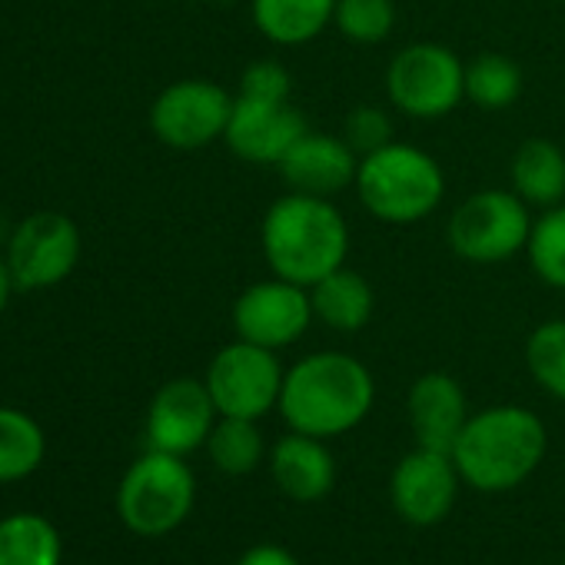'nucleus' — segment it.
<instances>
[{
    "instance_id": "a878e982",
    "label": "nucleus",
    "mask_w": 565,
    "mask_h": 565,
    "mask_svg": "<svg viewBox=\"0 0 565 565\" xmlns=\"http://www.w3.org/2000/svg\"><path fill=\"white\" fill-rule=\"evenodd\" d=\"M525 366L548 396L565 403V320H548L529 333Z\"/></svg>"
},
{
    "instance_id": "f8f14e48",
    "label": "nucleus",
    "mask_w": 565,
    "mask_h": 565,
    "mask_svg": "<svg viewBox=\"0 0 565 565\" xmlns=\"http://www.w3.org/2000/svg\"><path fill=\"white\" fill-rule=\"evenodd\" d=\"M459 469L449 452H436L426 446H416L409 456H403L390 479V499L403 522L416 529H429L443 522L459 492Z\"/></svg>"
},
{
    "instance_id": "bb28decb",
    "label": "nucleus",
    "mask_w": 565,
    "mask_h": 565,
    "mask_svg": "<svg viewBox=\"0 0 565 565\" xmlns=\"http://www.w3.org/2000/svg\"><path fill=\"white\" fill-rule=\"evenodd\" d=\"M337 31L353 44H383L396 28L393 0H337Z\"/></svg>"
},
{
    "instance_id": "6e6552de",
    "label": "nucleus",
    "mask_w": 565,
    "mask_h": 565,
    "mask_svg": "<svg viewBox=\"0 0 565 565\" xmlns=\"http://www.w3.org/2000/svg\"><path fill=\"white\" fill-rule=\"evenodd\" d=\"M282 376H287V370L279 366L276 350L233 340L223 350H216L203 383L220 416L259 419L273 406H279Z\"/></svg>"
},
{
    "instance_id": "c85d7f7f",
    "label": "nucleus",
    "mask_w": 565,
    "mask_h": 565,
    "mask_svg": "<svg viewBox=\"0 0 565 565\" xmlns=\"http://www.w3.org/2000/svg\"><path fill=\"white\" fill-rule=\"evenodd\" d=\"M294 77L279 61H256L239 77V97L253 100H290Z\"/></svg>"
},
{
    "instance_id": "4468645a",
    "label": "nucleus",
    "mask_w": 565,
    "mask_h": 565,
    "mask_svg": "<svg viewBox=\"0 0 565 565\" xmlns=\"http://www.w3.org/2000/svg\"><path fill=\"white\" fill-rule=\"evenodd\" d=\"M307 130H310L307 117L294 107V100L236 97L223 140H226L230 153H236L243 163L279 167V160L290 153V147Z\"/></svg>"
},
{
    "instance_id": "f03ea898",
    "label": "nucleus",
    "mask_w": 565,
    "mask_h": 565,
    "mask_svg": "<svg viewBox=\"0 0 565 565\" xmlns=\"http://www.w3.org/2000/svg\"><path fill=\"white\" fill-rule=\"evenodd\" d=\"M376 403V380L350 353H310L282 376L279 416L294 433L333 439L356 429Z\"/></svg>"
},
{
    "instance_id": "c756f323",
    "label": "nucleus",
    "mask_w": 565,
    "mask_h": 565,
    "mask_svg": "<svg viewBox=\"0 0 565 565\" xmlns=\"http://www.w3.org/2000/svg\"><path fill=\"white\" fill-rule=\"evenodd\" d=\"M236 565H300L297 555L282 545H273V542H263V545H253L239 555Z\"/></svg>"
},
{
    "instance_id": "b1692460",
    "label": "nucleus",
    "mask_w": 565,
    "mask_h": 565,
    "mask_svg": "<svg viewBox=\"0 0 565 565\" xmlns=\"http://www.w3.org/2000/svg\"><path fill=\"white\" fill-rule=\"evenodd\" d=\"M522 94V71L505 54H479L466 64V100L482 110H505Z\"/></svg>"
},
{
    "instance_id": "423d86ee",
    "label": "nucleus",
    "mask_w": 565,
    "mask_h": 565,
    "mask_svg": "<svg viewBox=\"0 0 565 565\" xmlns=\"http://www.w3.org/2000/svg\"><path fill=\"white\" fill-rule=\"evenodd\" d=\"M532 206L515 190H479L449 216L446 239L469 263H505L525 253L532 233Z\"/></svg>"
},
{
    "instance_id": "1a4fd4ad",
    "label": "nucleus",
    "mask_w": 565,
    "mask_h": 565,
    "mask_svg": "<svg viewBox=\"0 0 565 565\" xmlns=\"http://www.w3.org/2000/svg\"><path fill=\"white\" fill-rule=\"evenodd\" d=\"M4 259L21 294L51 290L77 269L81 230L61 210H38L24 216L8 236Z\"/></svg>"
},
{
    "instance_id": "7c9ffc66",
    "label": "nucleus",
    "mask_w": 565,
    "mask_h": 565,
    "mask_svg": "<svg viewBox=\"0 0 565 565\" xmlns=\"http://www.w3.org/2000/svg\"><path fill=\"white\" fill-rule=\"evenodd\" d=\"M14 279H11V269H8V259L0 256V313L8 310V303H11V297H14Z\"/></svg>"
},
{
    "instance_id": "2eb2a0df",
    "label": "nucleus",
    "mask_w": 565,
    "mask_h": 565,
    "mask_svg": "<svg viewBox=\"0 0 565 565\" xmlns=\"http://www.w3.org/2000/svg\"><path fill=\"white\" fill-rule=\"evenodd\" d=\"M360 153L340 134H313L307 130L290 153L279 160V173L290 190L313 193V196H337L356 183Z\"/></svg>"
},
{
    "instance_id": "aec40b11",
    "label": "nucleus",
    "mask_w": 565,
    "mask_h": 565,
    "mask_svg": "<svg viewBox=\"0 0 565 565\" xmlns=\"http://www.w3.org/2000/svg\"><path fill=\"white\" fill-rule=\"evenodd\" d=\"M512 190L539 210L565 203V153L545 137H529L515 147L509 163Z\"/></svg>"
},
{
    "instance_id": "dca6fc26",
    "label": "nucleus",
    "mask_w": 565,
    "mask_h": 565,
    "mask_svg": "<svg viewBox=\"0 0 565 565\" xmlns=\"http://www.w3.org/2000/svg\"><path fill=\"white\" fill-rule=\"evenodd\" d=\"M406 413H409L416 443L436 452H449V456L462 426L469 423L466 393L449 373H423L409 386Z\"/></svg>"
},
{
    "instance_id": "ddd939ff",
    "label": "nucleus",
    "mask_w": 565,
    "mask_h": 565,
    "mask_svg": "<svg viewBox=\"0 0 565 565\" xmlns=\"http://www.w3.org/2000/svg\"><path fill=\"white\" fill-rule=\"evenodd\" d=\"M216 406L203 380H170L157 390L147 409V443L150 449L190 456L206 446L216 426Z\"/></svg>"
},
{
    "instance_id": "393cba45",
    "label": "nucleus",
    "mask_w": 565,
    "mask_h": 565,
    "mask_svg": "<svg viewBox=\"0 0 565 565\" xmlns=\"http://www.w3.org/2000/svg\"><path fill=\"white\" fill-rule=\"evenodd\" d=\"M525 256L545 287L565 290V203H555L535 216Z\"/></svg>"
},
{
    "instance_id": "f3484780",
    "label": "nucleus",
    "mask_w": 565,
    "mask_h": 565,
    "mask_svg": "<svg viewBox=\"0 0 565 565\" xmlns=\"http://www.w3.org/2000/svg\"><path fill=\"white\" fill-rule=\"evenodd\" d=\"M269 472L287 499L320 502L337 482V459L327 449V439L290 429V436H282L269 452Z\"/></svg>"
},
{
    "instance_id": "20e7f679",
    "label": "nucleus",
    "mask_w": 565,
    "mask_h": 565,
    "mask_svg": "<svg viewBox=\"0 0 565 565\" xmlns=\"http://www.w3.org/2000/svg\"><path fill=\"white\" fill-rule=\"evenodd\" d=\"M353 186L370 216L390 226H413L439 210L446 196V173L433 153L393 140L360 157Z\"/></svg>"
},
{
    "instance_id": "0eeeda50",
    "label": "nucleus",
    "mask_w": 565,
    "mask_h": 565,
    "mask_svg": "<svg viewBox=\"0 0 565 565\" xmlns=\"http://www.w3.org/2000/svg\"><path fill=\"white\" fill-rule=\"evenodd\" d=\"M390 104L413 120H443L466 100V64L443 44H409L386 67Z\"/></svg>"
},
{
    "instance_id": "2f4dec72",
    "label": "nucleus",
    "mask_w": 565,
    "mask_h": 565,
    "mask_svg": "<svg viewBox=\"0 0 565 565\" xmlns=\"http://www.w3.org/2000/svg\"><path fill=\"white\" fill-rule=\"evenodd\" d=\"M562 565H565V558H562Z\"/></svg>"
},
{
    "instance_id": "f257e3e1",
    "label": "nucleus",
    "mask_w": 565,
    "mask_h": 565,
    "mask_svg": "<svg viewBox=\"0 0 565 565\" xmlns=\"http://www.w3.org/2000/svg\"><path fill=\"white\" fill-rule=\"evenodd\" d=\"M259 246L273 276L317 287L323 276L347 266L350 223L330 196L290 190L263 213Z\"/></svg>"
},
{
    "instance_id": "9d476101",
    "label": "nucleus",
    "mask_w": 565,
    "mask_h": 565,
    "mask_svg": "<svg viewBox=\"0 0 565 565\" xmlns=\"http://www.w3.org/2000/svg\"><path fill=\"white\" fill-rule=\"evenodd\" d=\"M233 100L220 84L203 77H186L163 87L150 107V130L163 147L203 150L223 140Z\"/></svg>"
},
{
    "instance_id": "5701e85b",
    "label": "nucleus",
    "mask_w": 565,
    "mask_h": 565,
    "mask_svg": "<svg viewBox=\"0 0 565 565\" xmlns=\"http://www.w3.org/2000/svg\"><path fill=\"white\" fill-rule=\"evenodd\" d=\"M206 452L213 459V466L226 476H249L263 456H266V443L263 433L256 426V419H236V416H220L210 439H206Z\"/></svg>"
},
{
    "instance_id": "412c9836",
    "label": "nucleus",
    "mask_w": 565,
    "mask_h": 565,
    "mask_svg": "<svg viewBox=\"0 0 565 565\" xmlns=\"http://www.w3.org/2000/svg\"><path fill=\"white\" fill-rule=\"evenodd\" d=\"M61 532L38 512L0 519V565H61Z\"/></svg>"
},
{
    "instance_id": "6ab92c4d",
    "label": "nucleus",
    "mask_w": 565,
    "mask_h": 565,
    "mask_svg": "<svg viewBox=\"0 0 565 565\" xmlns=\"http://www.w3.org/2000/svg\"><path fill=\"white\" fill-rule=\"evenodd\" d=\"M310 300H313V317L337 333H360L376 310V294L370 287V279L350 266L333 269L317 287H310Z\"/></svg>"
},
{
    "instance_id": "9b49d317",
    "label": "nucleus",
    "mask_w": 565,
    "mask_h": 565,
    "mask_svg": "<svg viewBox=\"0 0 565 565\" xmlns=\"http://www.w3.org/2000/svg\"><path fill=\"white\" fill-rule=\"evenodd\" d=\"M313 300L310 287H300L294 279L269 276L246 287L233 303V333L236 340L282 350L303 340L313 323Z\"/></svg>"
},
{
    "instance_id": "a211bd4d",
    "label": "nucleus",
    "mask_w": 565,
    "mask_h": 565,
    "mask_svg": "<svg viewBox=\"0 0 565 565\" xmlns=\"http://www.w3.org/2000/svg\"><path fill=\"white\" fill-rule=\"evenodd\" d=\"M253 28L276 47L317 41L337 14V0H249Z\"/></svg>"
},
{
    "instance_id": "cd10ccee",
    "label": "nucleus",
    "mask_w": 565,
    "mask_h": 565,
    "mask_svg": "<svg viewBox=\"0 0 565 565\" xmlns=\"http://www.w3.org/2000/svg\"><path fill=\"white\" fill-rule=\"evenodd\" d=\"M343 137L360 157H366V153L393 143V117L383 107L360 104L356 110H350V117L343 124Z\"/></svg>"
},
{
    "instance_id": "4be33fe9",
    "label": "nucleus",
    "mask_w": 565,
    "mask_h": 565,
    "mask_svg": "<svg viewBox=\"0 0 565 565\" xmlns=\"http://www.w3.org/2000/svg\"><path fill=\"white\" fill-rule=\"evenodd\" d=\"M47 436L34 416L14 406H0V482H21L44 462Z\"/></svg>"
},
{
    "instance_id": "39448f33",
    "label": "nucleus",
    "mask_w": 565,
    "mask_h": 565,
    "mask_svg": "<svg viewBox=\"0 0 565 565\" xmlns=\"http://www.w3.org/2000/svg\"><path fill=\"white\" fill-rule=\"evenodd\" d=\"M193 499L196 479L183 456L150 449L124 472L117 489V515L130 532L157 539L186 522Z\"/></svg>"
},
{
    "instance_id": "7ed1b4c3",
    "label": "nucleus",
    "mask_w": 565,
    "mask_h": 565,
    "mask_svg": "<svg viewBox=\"0 0 565 565\" xmlns=\"http://www.w3.org/2000/svg\"><path fill=\"white\" fill-rule=\"evenodd\" d=\"M548 436L542 419L525 406H489L462 426L452 462L459 476L479 492H505L525 482L542 456Z\"/></svg>"
}]
</instances>
